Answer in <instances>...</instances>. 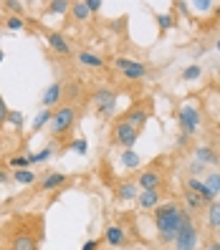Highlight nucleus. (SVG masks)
Wrapping results in <instances>:
<instances>
[{
  "mask_svg": "<svg viewBox=\"0 0 220 250\" xmlns=\"http://www.w3.org/2000/svg\"><path fill=\"white\" fill-rule=\"evenodd\" d=\"M180 212H182V208L177 202H165V205H157L154 208V228H157V238L162 245L175 243V238H177Z\"/></svg>",
  "mask_w": 220,
  "mask_h": 250,
  "instance_id": "f257e3e1",
  "label": "nucleus"
},
{
  "mask_svg": "<svg viewBox=\"0 0 220 250\" xmlns=\"http://www.w3.org/2000/svg\"><path fill=\"white\" fill-rule=\"evenodd\" d=\"M177 122H180V129H182L185 137H195L198 129H200V124H202V116H200L198 106L185 104V106L177 109Z\"/></svg>",
  "mask_w": 220,
  "mask_h": 250,
  "instance_id": "f03ea898",
  "label": "nucleus"
},
{
  "mask_svg": "<svg viewBox=\"0 0 220 250\" xmlns=\"http://www.w3.org/2000/svg\"><path fill=\"white\" fill-rule=\"evenodd\" d=\"M73 122H76V106L71 104H64L61 109L53 111V119H51V134H64V131H68L73 126Z\"/></svg>",
  "mask_w": 220,
  "mask_h": 250,
  "instance_id": "7ed1b4c3",
  "label": "nucleus"
},
{
  "mask_svg": "<svg viewBox=\"0 0 220 250\" xmlns=\"http://www.w3.org/2000/svg\"><path fill=\"white\" fill-rule=\"evenodd\" d=\"M94 106H96L99 116L109 119V116H114V111H116V94L111 89H107V86H101V89L94 91Z\"/></svg>",
  "mask_w": 220,
  "mask_h": 250,
  "instance_id": "20e7f679",
  "label": "nucleus"
},
{
  "mask_svg": "<svg viewBox=\"0 0 220 250\" xmlns=\"http://www.w3.org/2000/svg\"><path fill=\"white\" fill-rule=\"evenodd\" d=\"M111 137H114V142L122 146V149H132L134 146V142L139 139V131L132 126V124H127L124 119H119L114 124V129H111Z\"/></svg>",
  "mask_w": 220,
  "mask_h": 250,
  "instance_id": "39448f33",
  "label": "nucleus"
},
{
  "mask_svg": "<svg viewBox=\"0 0 220 250\" xmlns=\"http://www.w3.org/2000/svg\"><path fill=\"white\" fill-rule=\"evenodd\" d=\"M114 68L119 71L124 79H129V81H139V79L147 76V66H144V63L132 61V58H124V56H119V58L114 61Z\"/></svg>",
  "mask_w": 220,
  "mask_h": 250,
  "instance_id": "423d86ee",
  "label": "nucleus"
},
{
  "mask_svg": "<svg viewBox=\"0 0 220 250\" xmlns=\"http://www.w3.org/2000/svg\"><path fill=\"white\" fill-rule=\"evenodd\" d=\"M147 116H150V106H147V104H134V106H129V109H127L124 122L132 124L137 131H142L144 124H147Z\"/></svg>",
  "mask_w": 220,
  "mask_h": 250,
  "instance_id": "0eeeda50",
  "label": "nucleus"
},
{
  "mask_svg": "<svg viewBox=\"0 0 220 250\" xmlns=\"http://www.w3.org/2000/svg\"><path fill=\"white\" fill-rule=\"evenodd\" d=\"M139 189H159L162 187V174H159L157 169H144L139 172V177L134 182Z\"/></svg>",
  "mask_w": 220,
  "mask_h": 250,
  "instance_id": "6e6552de",
  "label": "nucleus"
},
{
  "mask_svg": "<svg viewBox=\"0 0 220 250\" xmlns=\"http://www.w3.org/2000/svg\"><path fill=\"white\" fill-rule=\"evenodd\" d=\"M185 189H190V192H195L205 205H210V202H215V195L208 189V185H205L202 180H198V177H187V182H185Z\"/></svg>",
  "mask_w": 220,
  "mask_h": 250,
  "instance_id": "1a4fd4ad",
  "label": "nucleus"
},
{
  "mask_svg": "<svg viewBox=\"0 0 220 250\" xmlns=\"http://www.w3.org/2000/svg\"><path fill=\"white\" fill-rule=\"evenodd\" d=\"M46 41H48V46L51 51H56L58 56H71V46H68V41L58 33V31H46Z\"/></svg>",
  "mask_w": 220,
  "mask_h": 250,
  "instance_id": "9d476101",
  "label": "nucleus"
},
{
  "mask_svg": "<svg viewBox=\"0 0 220 250\" xmlns=\"http://www.w3.org/2000/svg\"><path fill=\"white\" fill-rule=\"evenodd\" d=\"M10 250H38V240L31 232H16L10 238Z\"/></svg>",
  "mask_w": 220,
  "mask_h": 250,
  "instance_id": "9b49d317",
  "label": "nucleus"
},
{
  "mask_svg": "<svg viewBox=\"0 0 220 250\" xmlns=\"http://www.w3.org/2000/svg\"><path fill=\"white\" fill-rule=\"evenodd\" d=\"M195 162H200L205 167H215L220 165V157L213 146H195Z\"/></svg>",
  "mask_w": 220,
  "mask_h": 250,
  "instance_id": "f8f14e48",
  "label": "nucleus"
},
{
  "mask_svg": "<svg viewBox=\"0 0 220 250\" xmlns=\"http://www.w3.org/2000/svg\"><path fill=\"white\" fill-rule=\"evenodd\" d=\"M61 99H64V86H61V83H51L48 89L43 91V96H41V104L46 106V109H51V106H56Z\"/></svg>",
  "mask_w": 220,
  "mask_h": 250,
  "instance_id": "ddd939ff",
  "label": "nucleus"
},
{
  "mask_svg": "<svg viewBox=\"0 0 220 250\" xmlns=\"http://www.w3.org/2000/svg\"><path fill=\"white\" fill-rule=\"evenodd\" d=\"M104 240H107V245H111V248H122V245L127 243V232H124V228H119V225H109L107 232H104Z\"/></svg>",
  "mask_w": 220,
  "mask_h": 250,
  "instance_id": "4468645a",
  "label": "nucleus"
},
{
  "mask_svg": "<svg viewBox=\"0 0 220 250\" xmlns=\"http://www.w3.org/2000/svg\"><path fill=\"white\" fill-rule=\"evenodd\" d=\"M137 205L142 210H154L159 205V189H142L137 195Z\"/></svg>",
  "mask_w": 220,
  "mask_h": 250,
  "instance_id": "2eb2a0df",
  "label": "nucleus"
},
{
  "mask_svg": "<svg viewBox=\"0 0 220 250\" xmlns=\"http://www.w3.org/2000/svg\"><path fill=\"white\" fill-rule=\"evenodd\" d=\"M64 182H66V174L64 172H51V174H46V177L41 180V189H43V192H51V189L61 187Z\"/></svg>",
  "mask_w": 220,
  "mask_h": 250,
  "instance_id": "dca6fc26",
  "label": "nucleus"
},
{
  "mask_svg": "<svg viewBox=\"0 0 220 250\" xmlns=\"http://www.w3.org/2000/svg\"><path fill=\"white\" fill-rule=\"evenodd\" d=\"M139 195V187L134 182H122L119 187H116V197H119L122 202H132V200H137Z\"/></svg>",
  "mask_w": 220,
  "mask_h": 250,
  "instance_id": "f3484780",
  "label": "nucleus"
},
{
  "mask_svg": "<svg viewBox=\"0 0 220 250\" xmlns=\"http://www.w3.org/2000/svg\"><path fill=\"white\" fill-rule=\"evenodd\" d=\"M76 58H79V63L89 66V68H104V58L96 56V53H91V51H79Z\"/></svg>",
  "mask_w": 220,
  "mask_h": 250,
  "instance_id": "a211bd4d",
  "label": "nucleus"
},
{
  "mask_svg": "<svg viewBox=\"0 0 220 250\" xmlns=\"http://www.w3.org/2000/svg\"><path fill=\"white\" fill-rule=\"evenodd\" d=\"M205 212H208V225H210V230H220V202L215 200V202H210L208 208H205Z\"/></svg>",
  "mask_w": 220,
  "mask_h": 250,
  "instance_id": "6ab92c4d",
  "label": "nucleus"
},
{
  "mask_svg": "<svg viewBox=\"0 0 220 250\" xmlns=\"http://www.w3.org/2000/svg\"><path fill=\"white\" fill-rule=\"evenodd\" d=\"M119 162H122V167H127V169H137L142 165V159H139V154L134 149H124L119 154Z\"/></svg>",
  "mask_w": 220,
  "mask_h": 250,
  "instance_id": "aec40b11",
  "label": "nucleus"
},
{
  "mask_svg": "<svg viewBox=\"0 0 220 250\" xmlns=\"http://www.w3.org/2000/svg\"><path fill=\"white\" fill-rule=\"evenodd\" d=\"M182 197H185V202H187V212H198V210H205V208H208V205H205L195 192H190V189H185V192H182Z\"/></svg>",
  "mask_w": 220,
  "mask_h": 250,
  "instance_id": "412c9836",
  "label": "nucleus"
},
{
  "mask_svg": "<svg viewBox=\"0 0 220 250\" xmlns=\"http://www.w3.org/2000/svg\"><path fill=\"white\" fill-rule=\"evenodd\" d=\"M51 119H53V109H46V111H38L36 114V119H33V131H41L46 124H51Z\"/></svg>",
  "mask_w": 220,
  "mask_h": 250,
  "instance_id": "4be33fe9",
  "label": "nucleus"
},
{
  "mask_svg": "<svg viewBox=\"0 0 220 250\" xmlns=\"http://www.w3.org/2000/svg\"><path fill=\"white\" fill-rule=\"evenodd\" d=\"M71 10V3L68 0H53V3L46 5V13H51V16H64V13Z\"/></svg>",
  "mask_w": 220,
  "mask_h": 250,
  "instance_id": "5701e85b",
  "label": "nucleus"
},
{
  "mask_svg": "<svg viewBox=\"0 0 220 250\" xmlns=\"http://www.w3.org/2000/svg\"><path fill=\"white\" fill-rule=\"evenodd\" d=\"M13 180L18 185H33L36 182V172L33 169H16L13 172Z\"/></svg>",
  "mask_w": 220,
  "mask_h": 250,
  "instance_id": "b1692460",
  "label": "nucleus"
},
{
  "mask_svg": "<svg viewBox=\"0 0 220 250\" xmlns=\"http://www.w3.org/2000/svg\"><path fill=\"white\" fill-rule=\"evenodd\" d=\"M71 16L76 18V21H86L91 16L89 8H86V0H79V3H71Z\"/></svg>",
  "mask_w": 220,
  "mask_h": 250,
  "instance_id": "393cba45",
  "label": "nucleus"
},
{
  "mask_svg": "<svg viewBox=\"0 0 220 250\" xmlns=\"http://www.w3.org/2000/svg\"><path fill=\"white\" fill-rule=\"evenodd\" d=\"M202 182L208 185V189H210V192L215 195V200H218V195H220V172H210Z\"/></svg>",
  "mask_w": 220,
  "mask_h": 250,
  "instance_id": "a878e982",
  "label": "nucleus"
},
{
  "mask_svg": "<svg viewBox=\"0 0 220 250\" xmlns=\"http://www.w3.org/2000/svg\"><path fill=\"white\" fill-rule=\"evenodd\" d=\"M202 76V68L198 66V63H193V66H187L185 71H182V81H198Z\"/></svg>",
  "mask_w": 220,
  "mask_h": 250,
  "instance_id": "bb28decb",
  "label": "nucleus"
},
{
  "mask_svg": "<svg viewBox=\"0 0 220 250\" xmlns=\"http://www.w3.org/2000/svg\"><path fill=\"white\" fill-rule=\"evenodd\" d=\"M68 149L76 152V154H86V152H89V142H86L84 137H79V139H73V142L68 144Z\"/></svg>",
  "mask_w": 220,
  "mask_h": 250,
  "instance_id": "cd10ccee",
  "label": "nucleus"
},
{
  "mask_svg": "<svg viewBox=\"0 0 220 250\" xmlns=\"http://www.w3.org/2000/svg\"><path fill=\"white\" fill-rule=\"evenodd\" d=\"M28 165H31V157H25V154L10 157V167H13V169H28Z\"/></svg>",
  "mask_w": 220,
  "mask_h": 250,
  "instance_id": "c85d7f7f",
  "label": "nucleus"
},
{
  "mask_svg": "<svg viewBox=\"0 0 220 250\" xmlns=\"http://www.w3.org/2000/svg\"><path fill=\"white\" fill-rule=\"evenodd\" d=\"M157 25H159V31H172L175 21H172L170 13H159V16H157Z\"/></svg>",
  "mask_w": 220,
  "mask_h": 250,
  "instance_id": "c756f323",
  "label": "nucleus"
},
{
  "mask_svg": "<svg viewBox=\"0 0 220 250\" xmlns=\"http://www.w3.org/2000/svg\"><path fill=\"white\" fill-rule=\"evenodd\" d=\"M3 8H8V10L13 13V16H18V18H21L25 5H23V3H18V0H5V3H3Z\"/></svg>",
  "mask_w": 220,
  "mask_h": 250,
  "instance_id": "7c9ffc66",
  "label": "nucleus"
},
{
  "mask_svg": "<svg viewBox=\"0 0 220 250\" xmlns=\"http://www.w3.org/2000/svg\"><path fill=\"white\" fill-rule=\"evenodd\" d=\"M5 25L10 28V31H23V28H25V21L18 18V16H10V18L5 21Z\"/></svg>",
  "mask_w": 220,
  "mask_h": 250,
  "instance_id": "2f4dec72",
  "label": "nucleus"
},
{
  "mask_svg": "<svg viewBox=\"0 0 220 250\" xmlns=\"http://www.w3.org/2000/svg\"><path fill=\"white\" fill-rule=\"evenodd\" d=\"M8 122L16 126V129H21V126H23V114L16 111V109H10V111H8Z\"/></svg>",
  "mask_w": 220,
  "mask_h": 250,
  "instance_id": "473e14b6",
  "label": "nucleus"
},
{
  "mask_svg": "<svg viewBox=\"0 0 220 250\" xmlns=\"http://www.w3.org/2000/svg\"><path fill=\"white\" fill-rule=\"evenodd\" d=\"M51 154H53V149H51V146H46L43 152H38V154H31V165H38V162H46Z\"/></svg>",
  "mask_w": 220,
  "mask_h": 250,
  "instance_id": "72a5a7b5",
  "label": "nucleus"
},
{
  "mask_svg": "<svg viewBox=\"0 0 220 250\" xmlns=\"http://www.w3.org/2000/svg\"><path fill=\"white\" fill-rule=\"evenodd\" d=\"M205 169H208V167H205V165H200V162H190V177H198V174L200 172H205Z\"/></svg>",
  "mask_w": 220,
  "mask_h": 250,
  "instance_id": "f704fd0d",
  "label": "nucleus"
},
{
  "mask_svg": "<svg viewBox=\"0 0 220 250\" xmlns=\"http://www.w3.org/2000/svg\"><path fill=\"white\" fill-rule=\"evenodd\" d=\"M8 111H10V109H8V104H5V99L0 96V126L8 122Z\"/></svg>",
  "mask_w": 220,
  "mask_h": 250,
  "instance_id": "c9c22d12",
  "label": "nucleus"
},
{
  "mask_svg": "<svg viewBox=\"0 0 220 250\" xmlns=\"http://www.w3.org/2000/svg\"><path fill=\"white\" fill-rule=\"evenodd\" d=\"M86 8H89V13H99L101 10V0H86Z\"/></svg>",
  "mask_w": 220,
  "mask_h": 250,
  "instance_id": "e433bc0d",
  "label": "nucleus"
},
{
  "mask_svg": "<svg viewBox=\"0 0 220 250\" xmlns=\"http://www.w3.org/2000/svg\"><path fill=\"white\" fill-rule=\"evenodd\" d=\"M81 250H99V240H86Z\"/></svg>",
  "mask_w": 220,
  "mask_h": 250,
  "instance_id": "4c0bfd02",
  "label": "nucleus"
},
{
  "mask_svg": "<svg viewBox=\"0 0 220 250\" xmlns=\"http://www.w3.org/2000/svg\"><path fill=\"white\" fill-rule=\"evenodd\" d=\"M175 144H177V146H187V144H190V137H185V134H180L177 139H175Z\"/></svg>",
  "mask_w": 220,
  "mask_h": 250,
  "instance_id": "58836bf2",
  "label": "nucleus"
},
{
  "mask_svg": "<svg viewBox=\"0 0 220 250\" xmlns=\"http://www.w3.org/2000/svg\"><path fill=\"white\" fill-rule=\"evenodd\" d=\"M213 3H210V0H198V3H195V8H200V10H208Z\"/></svg>",
  "mask_w": 220,
  "mask_h": 250,
  "instance_id": "ea45409f",
  "label": "nucleus"
},
{
  "mask_svg": "<svg viewBox=\"0 0 220 250\" xmlns=\"http://www.w3.org/2000/svg\"><path fill=\"white\" fill-rule=\"evenodd\" d=\"M202 250H220V240H210V243L205 245Z\"/></svg>",
  "mask_w": 220,
  "mask_h": 250,
  "instance_id": "a19ab883",
  "label": "nucleus"
},
{
  "mask_svg": "<svg viewBox=\"0 0 220 250\" xmlns=\"http://www.w3.org/2000/svg\"><path fill=\"white\" fill-rule=\"evenodd\" d=\"M3 182H8V174H5L3 169H0V185H3Z\"/></svg>",
  "mask_w": 220,
  "mask_h": 250,
  "instance_id": "79ce46f5",
  "label": "nucleus"
},
{
  "mask_svg": "<svg viewBox=\"0 0 220 250\" xmlns=\"http://www.w3.org/2000/svg\"><path fill=\"white\" fill-rule=\"evenodd\" d=\"M3 58H5V53H3V48H0V63H3Z\"/></svg>",
  "mask_w": 220,
  "mask_h": 250,
  "instance_id": "37998d69",
  "label": "nucleus"
},
{
  "mask_svg": "<svg viewBox=\"0 0 220 250\" xmlns=\"http://www.w3.org/2000/svg\"><path fill=\"white\" fill-rule=\"evenodd\" d=\"M215 48H218V53H220V38H218V43H215Z\"/></svg>",
  "mask_w": 220,
  "mask_h": 250,
  "instance_id": "c03bdc74",
  "label": "nucleus"
},
{
  "mask_svg": "<svg viewBox=\"0 0 220 250\" xmlns=\"http://www.w3.org/2000/svg\"><path fill=\"white\" fill-rule=\"evenodd\" d=\"M215 16H220V5H218V10H215Z\"/></svg>",
  "mask_w": 220,
  "mask_h": 250,
  "instance_id": "a18cd8bd",
  "label": "nucleus"
},
{
  "mask_svg": "<svg viewBox=\"0 0 220 250\" xmlns=\"http://www.w3.org/2000/svg\"><path fill=\"white\" fill-rule=\"evenodd\" d=\"M218 73H220V61H218Z\"/></svg>",
  "mask_w": 220,
  "mask_h": 250,
  "instance_id": "49530a36",
  "label": "nucleus"
},
{
  "mask_svg": "<svg viewBox=\"0 0 220 250\" xmlns=\"http://www.w3.org/2000/svg\"><path fill=\"white\" fill-rule=\"evenodd\" d=\"M218 202H220V195H218Z\"/></svg>",
  "mask_w": 220,
  "mask_h": 250,
  "instance_id": "de8ad7c7",
  "label": "nucleus"
}]
</instances>
